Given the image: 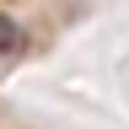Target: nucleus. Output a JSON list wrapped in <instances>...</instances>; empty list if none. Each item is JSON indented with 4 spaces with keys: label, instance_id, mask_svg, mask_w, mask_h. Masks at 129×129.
<instances>
[{
    "label": "nucleus",
    "instance_id": "f257e3e1",
    "mask_svg": "<svg viewBox=\"0 0 129 129\" xmlns=\"http://www.w3.org/2000/svg\"><path fill=\"white\" fill-rule=\"evenodd\" d=\"M27 27L22 22H16V16H0V59H22L27 54Z\"/></svg>",
    "mask_w": 129,
    "mask_h": 129
}]
</instances>
